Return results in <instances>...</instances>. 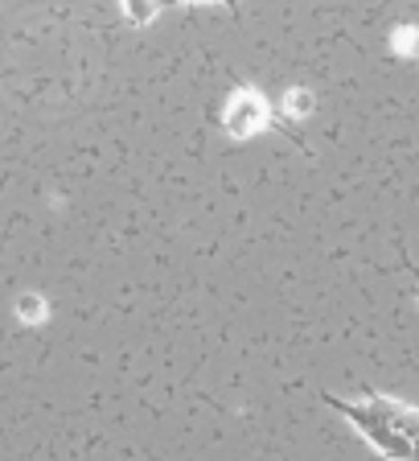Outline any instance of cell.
<instances>
[{
	"mask_svg": "<svg viewBox=\"0 0 419 461\" xmlns=\"http://www.w3.org/2000/svg\"><path fill=\"white\" fill-rule=\"evenodd\" d=\"M272 124L284 128L255 86H238L235 95H230L227 112H222V132H227L230 140H251L255 132H263V128H272Z\"/></svg>",
	"mask_w": 419,
	"mask_h": 461,
	"instance_id": "2",
	"label": "cell"
},
{
	"mask_svg": "<svg viewBox=\"0 0 419 461\" xmlns=\"http://www.w3.org/2000/svg\"><path fill=\"white\" fill-rule=\"evenodd\" d=\"M161 5H201V0H161ZM218 5H227L230 13L238 9V0H218Z\"/></svg>",
	"mask_w": 419,
	"mask_h": 461,
	"instance_id": "5",
	"label": "cell"
},
{
	"mask_svg": "<svg viewBox=\"0 0 419 461\" xmlns=\"http://www.w3.org/2000/svg\"><path fill=\"white\" fill-rule=\"evenodd\" d=\"M120 5H124L128 25H148L161 13V0H120Z\"/></svg>",
	"mask_w": 419,
	"mask_h": 461,
	"instance_id": "3",
	"label": "cell"
},
{
	"mask_svg": "<svg viewBox=\"0 0 419 461\" xmlns=\"http://www.w3.org/2000/svg\"><path fill=\"white\" fill-rule=\"evenodd\" d=\"M284 107H288V112H292V115H300V112H308V107H313V99H308V95H300V91H296V95H288V99H284Z\"/></svg>",
	"mask_w": 419,
	"mask_h": 461,
	"instance_id": "4",
	"label": "cell"
},
{
	"mask_svg": "<svg viewBox=\"0 0 419 461\" xmlns=\"http://www.w3.org/2000/svg\"><path fill=\"white\" fill-rule=\"evenodd\" d=\"M325 403L337 408L387 461H419V408L391 395H366L362 403L325 395Z\"/></svg>",
	"mask_w": 419,
	"mask_h": 461,
	"instance_id": "1",
	"label": "cell"
}]
</instances>
